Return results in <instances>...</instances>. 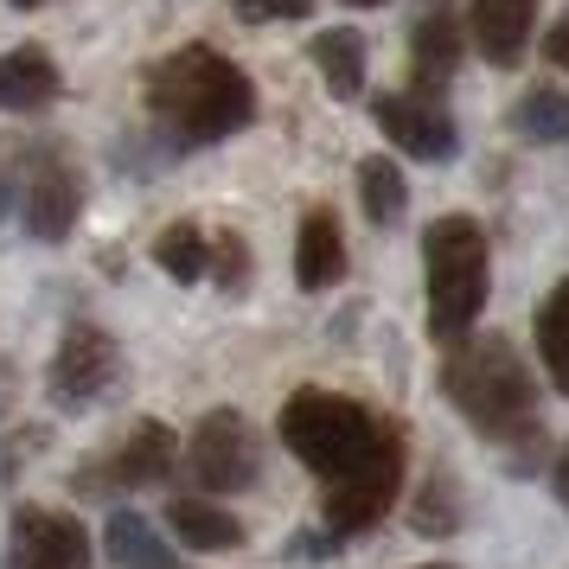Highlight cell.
<instances>
[{
  "label": "cell",
  "mask_w": 569,
  "mask_h": 569,
  "mask_svg": "<svg viewBox=\"0 0 569 569\" xmlns=\"http://www.w3.org/2000/svg\"><path fill=\"white\" fill-rule=\"evenodd\" d=\"M148 116L173 148H211L257 122V83L211 46H180L141 78Z\"/></svg>",
  "instance_id": "obj_1"
},
{
  "label": "cell",
  "mask_w": 569,
  "mask_h": 569,
  "mask_svg": "<svg viewBox=\"0 0 569 569\" xmlns=\"http://www.w3.org/2000/svg\"><path fill=\"white\" fill-rule=\"evenodd\" d=\"M441 390L473 436H487L492 448H506V467L518 461V441L525 455L543 441V416H538V378L531 365L512 352L506 333H467L455 339V352L441 359Z\"/></svg>",
  "instance_id": "obj_2"
},
{
  "label": "cell",
  "mask_w": 569,
  "mask_h": 569,
  "mask_svg": "<svg viewBox=\"0 0 569 569\" xmlns=\"http://www.w3.org/2000/svg\"><path fill=\"white\" fill-rule=\"evenodd\" d=\"M422 282H429V333L441 346L473 333L492 288V250L487 231L467 211H448L436 224H422Z\"/></svg>",
  "instance_id": "obj_3"
},
{
  "label": "cell",
  "mask_w": 569,
  "mask_h": 569,
  "mask_svg": "<svg viewBox=\"0 0 569 569\" xmlns=\"http://www.w3.org/2000/svg\"><path fill=\"white\" fill-rule=\"evenodd\" d=\"M276 429H282L288 455L308 467V473H320V487H333V480H346V473L385 441L390 422H378V416L365 410L359 397H346V390L301 385L282 403V422H276Z\"/></svg>",
  "instance_id": "obj_4"
},
{
  "label": "cell",
  "mask_w": 569,
  "mask_h": 569,
  "mask_svg": "<svg viewBox=\"0 0 569 569\" xmlns=\"http://www.w3.org/2000/svg\"><path fill=\"white\" fill-rule=\"evenodd\" d=\"M7 180H13L20 224L39 243L71 237V224L83 211V173H78V160L64 154V141H27L20 154L7 160Z\"/></svg>",
  "instance_id": "obj_5"
},
{
  "label": "cell",
  "mask_w": 569,
  "mask_h": 569,
  "mask_svg": "<svg viewBox=\"0 0 569 569\" xmlns=\"http://www.w3.org/2000/svg\"><path fill=\"white\" fill-rule=\"evenodd\" d=\"M403 455H410V448H403V429L390 422L385 441H378V448L346 473V480L327 487L320 512H327V531H333V538H365V531L397 506V492H403V467H410Z\"/></svg>",
  "instance_id": "obj_6"
},
{
  "label": "cell",
  "mask_w": 569,
  "mask_h": 569,
  "mask_svg": "<svg viewBox=\"0 0 569 569\" xmlns=\"http://www.w3.org/2000/svg\"><path fill=\"white\" fill-rule=\"evenodd\" d=\"M186 473L206 492H218V499L257 487L262 480V436L250 429V416H237V410L199 416V429L186 441Z\"/></svg>",
  "instance_id": "obj_7"
},
{
  "label": "cell",
  "mask_w": 569,
  "mask_h": 569,
  "mask_svg": "<svg viewBox=\"0 0 569 569\" xmlns=\"http://www.w3.org/2000/svg\"><path fill=\"white\" fill-rule=\"evenodd\" d=\"M116 371H122V346L103 333V327H64L58 333V352L46 365V397H52L58 410H90L109 385H116Z\"/></svg>",
  "instance_id": "obj_8"
},
{
  "label": "cell",
  "mask_w": 569,
  "mask_h": 569,
  "mask_svg": "<svg viewBox=\"0 0 569 569\" xmlns=\"http://www.w3.org/2000/svg\"><path fill=\"white\" fill-rule=\"evenodd\" d=\"M173 461H180V436H173L167 422H134L129 441H122L116 455H103L97 467H83L71 487H78L83 499H122V492L160 487V480L173 473Z\"/></svg>",
  "instance_id": "obj_9"
},
{
  "label": "cell",
  "mask_w": 569,
  "mask_h": 569,
  "mask_svg": "<svg viewBox=\"0 0 569 569\" xmlns=\"http://www.w3.org/2000/svg\"><path fill=\"white\" fill-rule=\"evenodd\" d=\"M0 569H90V531L78 512H52V506H20L7 525V550Z\"/></svg>",
  "instance_id": "obj_10"
},
{
  "label": "cell",
  "mask_w": 569,
  "mask_h": 569,
  "mask_svg": "<svg viewBox=\"0 0 569 569\" xmlns=\"http://www.w3.org/2000/svg\"><path fill=\"white\" fill-rule=\"evenodd\" d=\"M371 116H378L390 148H403L422 167H448L461 154V129L436 97H371Z\"/></svg>",
  "instance_id": "obj_11"
},
{
  "label": "cell",
  "mask_w": 569,
  "mask_h": 569,
  "mask_svg": "<svg viewBox=\"0 0 569 569\" xmlns=\"http://www.w3.org/2000/svg\"><path fill=\"white\" fill-rule=\"evenodd\" d=\"M531 27H538V0H473L467 7V32L487 64L518 71V58L531 52Z\"/></svg>",
  "instance_id": "obj_12"
},
{
  "label": "cell",
  "mask_w": 569,
  "mask_h": 569,
  "mask_svg": "<svg viewBox=\"0 0 569 569\" xmlns=\"http://www.w3.org/2000/svg\"><path fill=\"white\" fill-rule=\"evenodd\" d=\"M64 97V71H58V58L46 46H13V52H0V109L7 116H32V109H46Z\"/></svg>",
  "instance_id": "obj_13"
},
{
  "label": "cell",
  "mask_w": 569,
  "mask_h": 569,
  "mask_svg": "<svg viewBox=\"0 0 569 569\" xmlns=\"http://www.w3.org/2000/svg\"><path fill=\"white\" fill-rule=\"evenodd\" d=\"M467 58V32L455 13H429V20H416L410 32V78H416V97H436V90H448L455 83V71H461Z\"/></svg>",
  "instance_id": "obj_14"
},
{
  "label": "cell",
  "mask_w": 569,
  "mask_h": 569,
  "mask_svg": "<svg viewBox=\"0 0 569 569\" xmlns=\"http://www.w3.org/2000/svg\"><path fill=\"white\" fill-rule=\"evenodd\" d=\"M295 282L320 295V288H339L346 282V231L327 206H313L295 231Z\"/></svg>",
  "instance_id": "obj_15"
},
{
  "label": "cell",
  "mask_w": 569,
  "mask_h": 569,
  "mask_svg": "<svg viewBox=\"0 0 569 569\" xmlns=\"http://www.w3.org/2000/svg\"><path fill=\"white\" fill-rule=\"evenodd\" d=\"M313 64H320V78L333 90L339 103H365V39L352 27H327L313 32Z\"/></svg>",
  "instance_id": "obj_16"
},
{
  "label": "cell",
  "mask_w": 569,
  "mask_h": 569,
  "mask_svg": "<svg viewBox=\"0 0 569 569\" xmlns=\"http://www.w3.org/2000/svg\"><path fill=\"white\" fill-rule=\"evenodd\" d=\"M167 525L186 550H237L243 543V525H237L224 506H206V499H173L167 506Z\"/></svg>",
  "instance_id": "obj_17"
},
{
  "label": "cell",
  "mask_w": 569,
  "mask_h": 569,
  "mask_svg": "<svg viewBox=\"0 0 569 569\" xmlns=\"http://www.w3.org/2000/svg\"><path fill=\"white\" fill-rule=\"evenodd\" d=\"M154 262H160V276L167 282H206V269H211V237L192 224V218H180V224H167V231L154 237Z\"/></svg>",
  "instance_id": "obj_18"
},
{
  "label": "cell",
  "mask_w": 569,
  "mask_h": 569,
  "mask_svg": "<svg viewBox=\"0 0 569 569\" xmlns=\"http://www.w3.org/2000/svg\"><path fill=\"white\" fill-rule=\"evenodd\" d=\"M538 359L550 371V385L569 397V276L538 301Z\"/></svg>",
  "instance_id": "obj_19"
},
{
  "label": "cell",
  "mask_w": 569,
  "mask_h": 569,
  "mask_svg": "<svg viewBox=\"0 0 569 569\" xmlns=\"http://www.w3.org/2000/svg\"><path fill=\"white\" fill-rule=\"evenodd\" d=\"M103 543H109V557H116L122 569H173V563H167V543H160V531L141 512H109Z\"/></svg>",
  "instance_id": "obj_20"
},
{
  "label": "cell",
  "mask_w": 569,
  "mask_h": 569,
  "mask_svg": "<svg viewBox=\"0 0 569 569\" xmlns=\"http://www.w3.org/2000/svg\"><path fill=\"white\" fill-rule=\"evenodd\" d=\"M403 173H397V160H385V154H371V160H359V206H365V218L378 224V231H390L397 218H403Z\"/></svg>",
  "instance_id": "obj_21"
},
{
  "label": "cell",
  "mask_w": 569,
  "mask_h": 569,
  "mask_svg": "<svg viewBox=\"0 0 569 569\" xmlns=\"http://www.w3.org/2000/svg\"><path fill=\"white\" fill-rule=\"evenodd\" d=\"M461 518H467V506H461V492H455V473H429L422 487H416V506H410V525L422 531V538H448V531H461Z\"/></svg>",
  "instance_id": "obj_22"
},
{
  "label": "cell",
  "mask_w": 569,
  "mask_h": 569,
  "mask_svg": "<svg viewBox=\"0 0 569 569\" xmlns=\"http://www.w3.org/2000/svg\"><path fill=\"white\" fill-rule=\"evenodd\" d=\"M512 129L525 134V141H569V97L563 90H550V83H538V90H525L512 109Z\"/></svg>",
  "instance_id": "obj_23"
},
{
  "label": "cell",
  "mask_w": 569,
  "mask_h": 569,
  "mask_svg": "<svg viewBox=\"0 0 569 569\" xmlns=\"http://www.w3.org/2000/svg\"><path fill=\"white\" fill-rule=\"evenodd\" d=\"M206 276L224 288V295H243V288H250V243H243L237 231H218L211 237V269Z\"/></svg>",
  "instance_id": "obj_24"
},
{
  "label": "cell",
  "mask_w": 569,
  "mask_h": 569,
  "mask_svg": "<svg viewBox=\"0 0 569 569\" xmlns=\"http://www.w3.org/2000/svg\"><path fill=\"white\" fill-rule=\"evenodd\" d=\"M231 13L243 27H276V20H308L313 0H231Z\"/></svg>",
  "instance_id": "obj_25"
},
{
  "label": "cell",
  "mask_w": 569,
  "mask_h": 569,
  "mask_svg": "<svg viewBox=\"0 0 569 569\" xmlns=\"http://www.w3.org/2000/svg\"><path fill=\"white\" fill-rule=\"evenodd\" d=\"M543 58H550L557 71H569V13L563 20H550V32H543Z\"/></svg>",
  "instance_id": "obj_26"
},
{
  "label": "cell",
  "mask_w": 569,
  "mask_h": 569,
  "mask_svg": "<svg viewBox=\"0 0 569 569\" xmlns=\"http://www.w3.org/2000/svg\"><path fill=\"white\" fill-rule=\"evenodd\" d=\"M333 531H320V538H313V531H308V538H295V557H301V563H327V557H333Z\"/></svg>",
  "instance_id": "obj_27"
},
{
  "label": "cell",
  "mask_w": 569,
  "mask_h": 569,
  "mask_svg": "<svg viewBox=\"0 0 569 569\" xmlns=\"http://www.w3.org/2000/svg\"><path fill=\"white\" fill-rule=\"evenodd\" d=\"M557 499H563V512H569V441L557 448Z\"/></svg>",
  "instance_id": "obj_28"
},
{
  "label": "cell",
  "mask_w": 569,
  "mask_h": 569,
  "mask_svg": "<svg viewBox=\"0 0 569 569\" xmlns=\"http://www.w3.org/2000/svg\"><path fill=\"white\" fill-rule=\"evenodd\" d=\"M7 7H20V13H32V7H46V0H7Z\"/></svg>",
  "instance_id": "obj_29"
},
{
  "label": "cell",
  "mask_w": 569,
  "mask_h": 569,
  "mask_svg": "<svg viewBox=\"0 0 569 569\" xmlns=\"http://www.w3.org/2000/svg\"><path fill=\"white\" fill-rule=\"evenodd\" d=\"M346 7H385V0H346Z\"/></svg>",
  "instance_id": "obj_30"
},
{
  "label": "cell",
  "mask_w": 569,
  "mask_h": 569,
  "mask_svg": "<svg viewBox=\"0 0 569 569\" xmlns=\"http://www.w3.org/2000/svg\"><path fill=\"white\" fill-rule=\"evenodd\" d=\"M416 569H461V563H416Z\"/></svg>",
  "instance_id": "obj_31"
}]
</instances>
